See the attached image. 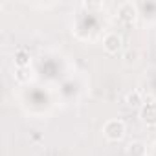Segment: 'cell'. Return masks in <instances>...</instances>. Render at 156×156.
Segmentation results:
<instances>
[{
	"label": "cell",
	"instance_id": "cell-9",
	"mask_svg": "<svg viewBox=\"0 0 156 156\" xmlns=\"http://www.w3.org/2000/svg\"><path fill=\"white\" fill-rule=\"evenodd\" d=\"M15 79H17V83H20V85H28V83L31 81V72H30V68H17Z\"/></svg>",
	"mask_w": 156,
	"mask_h": 156
},
{
	"label": "cell",
	"instance_id": "cell-8",
	"mask_svg": "<svg viewBox=\"0 0 156 156\" xmlns=\"http://www.w3.org/2000/svg\"><path fill=\"white\" fill-rule=\"evenodd\" d=\"M138 61H140V51H138V50L129 48V50L123 53V62H125L127 66H134V64H138Z\"/></svg>",
	"mask_w": 156,
	"mask_h": 156
},
{
	"label": "cell",
	"instance_id": "cell-3",
	"mask_svg": "<svg viewBox=\"0 0 156 156\" xmlns=\"http://www.w3.org/2000/svg\"><path fill=\"white\" fill-rule=\"evenodd\" d=\"M123 48V37L116 31H108L105 37H103V50L110 55H116L119 53Z\"/></svg>",
	"mask_w": 156,
	"mask_h": 156
},
{
	"label": "cell",
	"instance_id": "cell-6",
	"mask_svg": "<svg viewBox=\"0 0 156 156\" xmlns=\"http://www.w3.org/2000/svg\"><path fill=\"white\" fill-rule=\"evenodd\" d=\"M127 156H147V145L143 141H130L127 145Z\"/></svg>",
	"mask_w": 156,
	"mask_h": 156
},
{
	"label": "cell",
	"instance_id": "cell-10",
	"mask_svg": "<svg viewBox=\"0 0 156 156\" xmlns=\"http://www.w3.org/2000/svg\"><path fill=\"white\" fill-rule=\"evenodd\" d=\"M83 8H87V9H99V8H103V4L101 2H83Z\"/></svg>",
	"mask_w": 156,
	"mask_h": 156
},
{
	"label": "cell",
	"instance_id": "cell-7",
	"mask_svg": "<svg viewBox=\"0 0 156 156\" xmlns=\"http://www.w3.org/2000/svg\"><path fill=\"white\" fill-rule=\"evenodd\" d=\"M125 103H127V107H130V108H141V105H143L145 101L141 99V94H140L138 90H132V92H129V94L125 96Z\"/></svg>",
	"mask_w": 156,
	"mask_h": 156
},
{
	"label": "cell",
	"instance_id": "cell-4",
	"mask_svg": "<svg viewBox=\"0 0 156 156\" xmlns=\"http://www.w3.org/2000/svg\"><path fill=\"white\" fill-rule=\"evenodd\" d=\"M140 121L145 127H156V101H147L140 108Z\"/></svg>",
	"mask_w": 156,
	"mask_h": 156
},
{
	"label": "cell",
	"instance_id": "cell-2",
	"mask_svg": "<svg viewBox=\"0 0 156 156\" xmlns=\"http://www.w3.org/2000/svg\"><path fill=\"white\" fill-rule=\"evenodd\" d=\"M118 19L125 26H132L138 19V6L134 2H123L118 8Z\"/></svg>",
	"mask_w": 156,
	"mask_h": 156
},
{
	"label": "cell",
	"instance_id": "cell-5",
	"mask_svg": "<svg viewBox=\"0 0 156 156\" xmlns=\"http://www.w3.org/2000/svg\"><path fill=\"white\" fill-rule=\"evenodd\" d=\"M13 62H15L17 68H30V62H31V55H30V51L24 50V48L15 50V53H13Z\"/></svg>",
	"mask_w": 156,
	"mask_h": 156
},
{
	"label": "cell",
	"instance_id": "cell-1",
	"mask_svg": "<svg viewBox=\"0 0 156 156\" xmlns=\"http://www.w3.org/2000/svg\"><path fill=\"white\" fill-rule=\"evenodd\" d=\"M127 134V125L121 119H108L103 125V136L108 141H121Z\"/></svg>",
	"mask_w": 156,
	"mask_h": 156
}]
</instances>
